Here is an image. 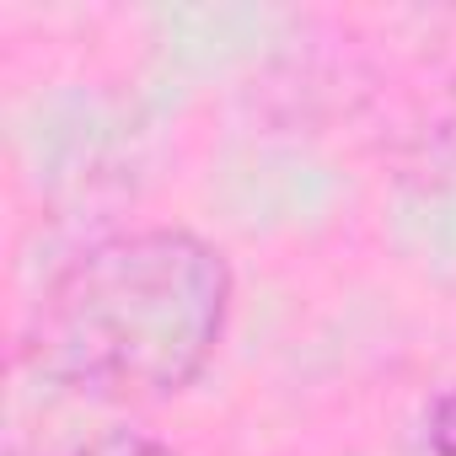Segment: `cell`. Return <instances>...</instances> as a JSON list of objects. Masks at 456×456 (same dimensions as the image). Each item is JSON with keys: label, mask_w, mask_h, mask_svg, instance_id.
Instances as JSON below:
<instances>
[{"label": "cell", "mask_w": 456, "mask_h": 456, "mask_svg": "<svg viewBox=\"0 0 456 456\" xmlns=\"http://www.w3.org/2000/svg\"><path fill=\"white\" fill-rule=\"evenodd\" d=\"M232 290L225 253L188 225L118 232L44 285L22 354L44 381L81 397H177L215 360Z\"/></svg>", "instance_id": "cell-1"}, {"label": "cell", "mask_w": 456, "mask_h": 456, "mask_svg": "<svg viewBox=\"0 0 456 456\" xmlns=\"http://www.w3.org/2000/svg\"><path fill=\"white\" fill-rule=\"evenodd\" d=\"M70 456H177V451L151 440V435H140V429H102L97 440L76 445Z\"/></svg>", "instance_id": "cell-2"}, {"label": "cell", "mask_w": 456, "mask_h": 456, "mask_svg": "<svg viewBox=\"0 0 456 456\" xmlns=\"http://www.w3.org/2000/svg\"><path fill=\"white\" fill-rule=\"evenodd\" d=\"M424 445L429 456H456V387H445L424 413Z\"/></svg>", "instance_id": "cell-3"}]
</instances>
